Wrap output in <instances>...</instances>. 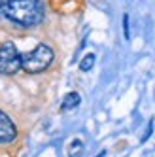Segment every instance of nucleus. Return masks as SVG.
<instances>
[{
    "label": "nucleus",
    "instance_id": "nucleus-1",
    "mask_svg": "<svg viewBox=\"0 0 155 157\" xmlns=\"http://www.w3.org/2000/svg\"><path fill=\"white\" fill-rule=\"evenodd\" d=\"M0 15L21 27H36L43 21L46 6L42 0H2Z\"/></svg>",
    "mask_w": 155,
    "mask_h": 157
},
{
    "label": "nucleus",
    "instance_id": "nucleus-2",
    "mask_svg": "<svg viewBox=\"0 0 155 157\" xmlns=\"http://www.w3.org/2000/svg\"><path fill=\"white\" fill-rule=\"evenodd\" d=\"M53 59H55V53L47 44H38L32 51L21 55V68L28 74H38L47 70Z\"/></svg>",
    "mask_w": 155,
    "mask_h": 157
},
{
    "label": "nucleus",
    "instance_id": "nucleus-3",
    "mask_svg": "<svg viewBox=\"0 0 155 157\" xmlns=\"http://www.w3.org/2000/svg\"><path fill=\"white\" fill-rule=\"evenodd\" d=\"M21 68V53L12 42L0 46V74L12 76Z\"/></svg>",
    "mask_w": 155,
    "mask_h": 157
},
{
    "label": "nucleus",
    "instance_id": "nucleus-4",
    "mask_svg": "<svg viewBox=\"0 0 155 157\" xmlns=\"http://www.w3.org/2000/svg\"><path fill=\"white\" fill-rule=\"evenodd\" d=\"M17 136V129L13 125V121L9 119L8 114H4L0 110V144H9L13 142Z\"/></svg>",
    "mask_w": 155,
    "mask_h": 157
},
{
    "label": "nucleus",
    "instance_id": "nucleus-5",
    "mask_svg": "<svg viewBox=\"0 0 155 157\" xmlns=\"http://www.w3.org/2000/svg\"><path fill=\"white\" fill-rule=\"evenodd\" d=\"M80 102H81V97L72 91L62 98V110H74L76 106H80Z\"/></svg>",
    "mask_w": 155,
    "mask_h": 157
},
{
    "label": "nucleus",
    "instance_id": "nucleus-6",
    "mask_svg": "<svg viewBox=\"0 0 155 157\" xmlns=\"http://www.w3.org/2000/svg\"><path fill=\"white\" fill-rule=\"evenodd\" d=\"M81 153H83V142L80 138H76L68 146V157H81Z\"/></svg>",
    "mask_w": 155,
    "mask_h": 157
},
{
    "label": "nucleus",
    "instance_id": "nucleus-7",
    "mask_svg": "<svg viewBox=\"0 0 155 157\" xmlns=\"http://www.w3.org/2000/svg\"><path fill=\"white\" fill-rule=\"evenodd\" d=\"M93 64H95V55L89 53V55H85V57L81 59V63H80V70H81V72H89V70L93 68Z\"/></svg>",
    "mask_w": 155,
    "mask_h": 157
},
{
    "label": "nucleus",
    "instance_id": "nucleus-8",
    "mask_svg": "<svg viewBox=\"0 0 155 157\" xmlns=\"http://www.w3.org/2000/svg\"><path fill=\"white\" fill-rule=\"evenodd\" d=\"M123 34H125L127 40L130 38V30H129V15H127V13L123 15Z\"/></svg>",
    "mask_w": 155,
    "mask_h": 157
}]
</instances>
